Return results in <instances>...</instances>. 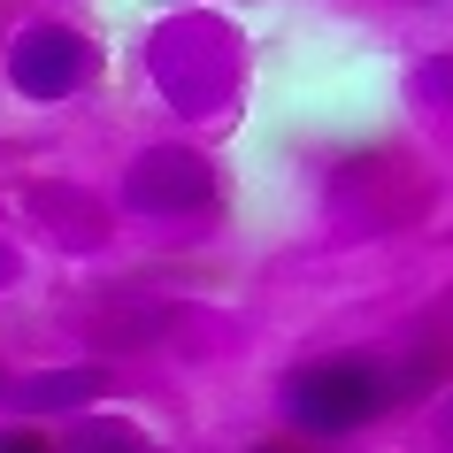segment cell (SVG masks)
Listing matches in <instances>:
<instances>
[{
	"label": "cell",
	"instance_id": "obj_1",
	"mask_svg": "<svg viewBox=\"0 0 453 453\" xmlns=\"http://www.w3.org/2000/svg\"><path fill=\"white\" fill-rule=\"evenodd\" d=\"M384 407H392V377L361 354H323V361H300L285 377V423L300 438H315V446L369 430Z\"/></svg>",
	"mask_w": 453,
	"mask_h": 453
},
{
	"label": "cell",
	"instance_id": "obj_2",
	"mask_svg": "<svg viewBox=\"0 0 453 453\" xmlns=\"http://www.w3.org/2000/svg\"><path fill=\"white\" fill-rule=\"evenodd\" d=\"M85 77V47H77L70 31H24V47H16V85L39 100H62Z\"/></svg>",
	"mask_w": 453,
	"mask_h": 453
},
{
	"label": "cell",
	"instance_id": "obj_3",
	"mask_svg": "<svg viewBox=\"0 0 453 453\" xmlns=\"http://www.w3.org/2000/svg\"><path fill=\"white\" fill-rule=\"evenodd\" d=\"M108 392V377L100 369H70V377H39V384H24V400L31 407H85V400H100Z\"/></svg>",
	"mask_w": 453,
	"mask_h": 453
},
{
	"label": "cell",
	"instance_id": "obj_4",
	"mask_svg": "<svg viewBox=\"0 0 453 453\" xmlns=\"http://www.w3.org/2000/svg\"><path fill=\"white\" fill-rule=\"evenodd\" d=\"M70 453H146L139 446V438H131V430H123V423H85V430H77V438H70Z\"/></svg>",
	"mask_w": 453,
	"mask_h": 453
},
{
	"label": "cell",
	"instance_id": "obj_5",
	"mask_svg": "<svg viewBox=\"0 0 453 453\" xmlns=\"http://www.w3.org/2000/svg\"><path fill=\"white\" fill-rule=\"evenodd\" d=\"M0 453H54L39 430H0Z\"/></svg>",
	"mask_w": 453,
	"mask_h": 453
}]
</instances>
